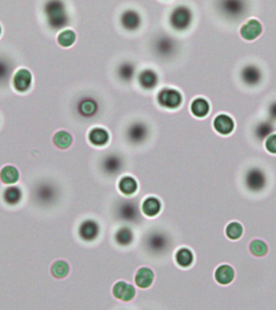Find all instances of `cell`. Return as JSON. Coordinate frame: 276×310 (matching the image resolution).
<instances>
[{"instance_id": "obj_1", "label": "cell", "mask_w": 276, "mask_h": 310, "mask_svg": "<svg viewBox=\"0 0 276 310\" xmlns=\"http://www.w3.org/2000/svg\"><path fill=\"white\" fill-rule=\"evenodd\" d=\"M48 21L53 29H63L69 23V18L63 3L60 1L49 2L45 7Z\"/></svg>"}, {"instance_id": "obj_2", "label": "cell", "mask_w": 276, "mask_h": 310, "mask_svg": "<svg viewBox=\"0 0 276 310\" xmlns=\"http://www.w3.org/2000/svg\"><path fill=\"white\" fill-rule=\"evenodd\" d=\"M193 13L186 6L176 7L170 15V26L177 31H184L189 29L193 21Z\"/></svg>"}, {"instance_id": "obj_3", "label": "cell", "mask_w": 276, "mask_h": 310, "mask_svg": "<svg viewBox=\"0 0 276 310\" xmlns=\"http://www.w3.org/2000/svg\"><path fill=\"white\" fill-rule=\"evenodd\" d=\"M157 100L160 106L173 110L182 104V96L179 91L174 88H166L158 92Z\"/></svg>"}, {"instance_id": "obj_4", "label": "cell", "mask_w": 276, "mask_h": 310, "mask_svg": "<svg viewBox=\"0 0 276 310\" xmlns=\"http://www.w3.org/2000/svg\"><path fill=\"white\" fill-rule=\"evenodd\" d=\"M112 293L117 300L130 302L137 296V287L125 280H119L113 286Z\"/></svg>"}, {"instance_id": "obj_5", "label": "cell", "mask_w": 276, "mask_h": 310, "mask_svg": "<svg viewBox=\"0 0 276 310\" xmlns=\"http://www.w3.org/2000/svg\"><path fill=\"white\" fill-rule=\"evenodd\" d=\"M262 25L257 19H249L241 25L239 35L244 41L252 42L258 38L262 33Z\"/></svg>"}, {"instance_id": "obj_6", "label": "cell", "mask_w": 276, "mask_h": 310, "mask_svg": "<svg viewBox=\"0 0 276 310\" xmlns=\"http://www.w3.org/2000/svg\"><path fill=\"white\" fill-rule=\"evenodd\" d=\"M213 128L221 136H229L235 130V121L226 113H220L213 119Z\"/></svg>"}, {"instance_id": "obj_7", "label": "cell", "mask_w": 276, "mask_h": 310, "mask_svg": "<svg viewBox=\"0 0 276 310\" xmlns=\"http://www.w3.org/2000/svg\"><path fill=\"white\" fill-rule=\"evenodd\" d=\"M139 183L134 176L131 175H124L117 181V188L119 193L125 196L131 197L139 192Z\"/></svg>"}, {"instance_id": "obj_8", "label": "cell", "mask_w": 276, "mask_h": 310, "mask_svg": "<svg viewBox=\"0 0 276 310\" xmlns=\"http://www.w3.org/2000/svg\"><path fill=\"white\" fill-rule=\"evenodd\" d=\"M1 198L5 206L16 208L22 204L24 192L19 186H9L3 191Z\"/></svg>"}, {"instance_id": "obj_9", "label": "cell", "mask_w": 276, "mask_h": 310, "mask_svg": "<svg viewBox=\"0 0 276 310\" xmlns=\"http://www.w3.org/2000/svg\"><path fill=\"white\" fill-rule=\"evenodd\" d=\"M235 270L229 264H221L215 269L213 273L215 281L221 286L229 285L235 279Z\"/></svg>"}, {"instance_id": "obj_10", "label": "cell", "mask_w": 276, "mask_h": 310, "mask_svg": "<svg viewBox=\"0 0 276 310\" xmlns=\"http://www.w3.org/2000/svg\"><path fill=\"white\" fill-rule=\"evenodd\" d=\"M155 279L154 271L149 267H141L136 271L134 285L140 289H148L153 285Z\"/></svg>"}, {"instance_id": "obj_11", "label": "cell", "mask_w": 276, "mask_h": 310, "mask_svg": "<svg viewBox=\"0 0 276 310\" xmlns=\"http://www.w3.org/2000/svg\"><path fill=\"white\" fill-rule=\"evenodd\" d=\"M141 209L144 216L148 218H154L162 212V201L157 196H147L141 202Z\"/></svg>"}, {"instance_id": "obj_12", "label": "cell", "mask_w": 276, "mask_h": 310, "mask_svg": "<svg viewBox=\"0 0 276 310\" xmlns=\"http://www.w3.org/2000/svg\"><path fill=\"white\" fill-rule=\"evenodd\" d=\"M174 261L179 268L189 269L194 264V253L189 247H179L174 252Z\"/></svg>"}, {"instance_id": "obj_13", "label": "cell", "mask_w": 276, "mask_h": 310, "mask_svg": "<svg viewBox=\"0 0 276 310\" xmlns=\"http://www.w3.org/2000/svg\"><path fill=\"white\" fill-rule=\"evenodd\" d=\"M33 82V77L30 71L25 68L20 69L16 72L13 77V86L15 89L20 92L29 90Z\"/></svg>"}, {"instance_id": "obj_14", "label": "cell", "mask_w": 276, "mask_h": 310, "mask_svg": "<svg viewBox=\"0 0 276 310\" xmlns=\"http://www.w3.org/2000/svg\"><path fill=\"white\" fill-rule=\"evenodd\" d=\"M88 141L96 147H104L110 140L109 131L101 127H95L88 133Z\"/></svg>"}, {"instance_id": "obj_15", "label": "cell", "mask_w": 276, "mask_h": 310, "mask_svg": "<svg viewBox=\"0 0 276 310\" xmlns=\"http://www.w3.org/2000/svg\"><path fill=\"white\" fill-rule=\"evenodd\" d=\"M121 24L125 30L130 32L137 30L141 24V16L136 11L128 9L121 15Z\"/></svg>"}, {"instance_id": "obj_16", "label": "cell", "mask_w": 276, "mask_h": 310, "mask_svg": "<svg viewBox=\"0 0 276 310\" xmlns=\"http://www.w3.org/2000/svg\"><path fill=\"white\" fill-rule=\"evenodd\" d=\"M137 81L145 90H152L158 84V75L153 69H145L141 70L137 77Z\"/></svg>"}, {"instance_id": "obj_17", "label": "cell", "mask_w": 276, "mask_h": 310, "mask_svg": "<svg viewBox=\"0 0 276 310\" xmlns=\"http://www.w3.org/2000/svg\"><path fill=\"white\" fill-rule=\"evenodd\" d=\"M148 129L142 123H135L128 130V138L134 144L142 142L147 137Z\"/></svg>"}, {"instance_id": "obj_18", "label": "cell", "mask_w": 276, "mask_h": 310, "mask_svg": "<svg viewBox=\"0 0 276 310\" xmlns=\"http://www.w3.org/2000/svg\"><path fill=\"white\" fill-rule=\"evenodd\" d=\"M70 272V264L64 259H57L52 263L50 274L56 280L66 279Z\"/></svg>"}, {"instance_id": "obj_19", "label": "cell", "mask_w": 276, "mask_h": 310, "mask_svg": "<svg viewBox=\"0 0 276 310\" xmlns=\"http://www.w3.org/2000/svg\"><path fill=\"white\" fill-rule=\"evenodd\" d=\"M191 112L198 118H204L210 112V104L204 97H197L191 104Z\"/></svg>"}, {"instance_id": "obj_20", "label": "cell", "mask_w": 276, "mask_h": 310, "mask_svg": "<svg viewBox=\"0 0 276 310\" xmlns=\"http://www.w3.org/2000/svg\"><path fill=\"white\" fill-rule=\"evenodd\" d=\"M98 108L97 101L90 97L81 100L78 104V112L83 117H91L95 116L98 112Z\"/></svg>"}, {"instance_id": "obj_21", "label": "cell", "mask_w": 276, "mask_h": 310, "mask_svg": "<svg viewBox=\"0 0 276 310\" xmlns=\"http://www.w3.org/2000/svg\"><path fill=\"white\" fill-rule=\"evenodd\" d=\"M20 179V173L17 168L13 166H5L0 172V180L7 185L17 184Z\"/></svg>"}, {"instance_id": "obj_22", "label": "cell", "mask_w": 276, "mask_h": 310, "mask_svg": "<svg viewBox=\"0 0 276 310\" xmlns=\"http://www.w3.org/2000/svg\"><path fill=\"white\" fill-rule=\"evenodd\" d=\"M244 234L243 225L238 221L233 220L226 224L225 228V237L230 241H237L242 238Z\"/></svg>"}, {"instance_id": "obj_23", "label": "cell", "mask_w": 276, "mask_h": 310, "mask_svg": "<svg viewBox=\"0 0 276 310\" xmlns=\"http://www.w3.org/2000/svg\"><path fill=\"white\" fill-rule=\"evenodd\" d=\"M249 251L254 257L262 258L268 253V246L262 239H254L249 244Z\"/></svg>"}, {"instance_id": "obj_24", "label": "cell", "mask_w": 276, "mask_h": 310, "mask_svg": "<svg viewBox=\"0 0 276 310\" xmlns=\"http://www.w3.org/2000/svg\"><path fill=\"white\" fill-rule=\"evenodd\" d=\"M135 73V66L129 61H125L118 67L117 74L122 82L129 83L133 80Z\"/></svg>"}, {"instance_id": "obj_25", "label": "cell", "mask_w": 276, "mask_h": 310, "mask_svg": "<svg viewBox=\"0 0 276 310\" xmlns=\"http://www.w3.org/2000/svg\"><path fill=\"white\" fill-rule=\"evenodd\" d=\"M72 141L73 139H72L71 135L67 133L66 131H58L53 137L54 145L61 149H68L71 145Z\"/></svg>"}, {"instance_id": "obj_26", "label": "cell", "mask_w": 276, "mask_h": 310, "mask_svg": "<svg viewBox=\"0 0 276 310\" xmlns=\"http://www.w3.org/2000/svg\"><path fill=\"white\" fill-rule=\"evenodd\" d=\"M76 40V34L71 29H65L61 31L57 37V41L63 47H70Z\"/></svg>"}, {"instance_id": "obj_27", "label": "cell", "mask_w": 276, "mask_h": 310, "mask_svg": "<svg viewBox=\"0 0 276 310\" xmlns=\"http://www.w3.org/2000/svg\"><path fill=\"white\" fill-rule=\"evenodd\" d=\"M264 149L271 155H276V133H272L264 142Z\"/></svg>"}, {"instance_id": "obj_28", "label": "cell", "mask_w": 276, "mask_h": 310, "mask_svg": "<svg viewBox=\"0 0 276 310\" xmlns=\"http://www.w3.org/2000/svg\"><path fill=\"white\" fill-rule=\"evenodd\" d=\"M174 43L170 38H162L158 41V49L161 53H169L173 50Z\"/></svg>"}, {"instance_id": "obj_29", "label": "cell", "mask_w": 276, "mask_h": 310, "mask_svg": "<svg viewBox=\"0 0 276 310\" xmlns=\"http://www.w3.org/2000/svg\"><path fill=\"white\" fill-rule=\"evenodd\" d=\"M74 240H77L75 239H70L69 243H68L67 247H66V252H65V260L68 263V257H69V252H70V247H71L72 243L74 241ZM67 280L69 281L70 284H71L74 288L76 289L79 290V291H82V292H92V291H87V290L83 289V288H80L79 286L77 285V284L74 283V280H72L71 278H70V275L67 276Z\"/></svg>"}, {"instance_id": "obj_30", "label": "cell", "mask_w": 276, "mask_h": 310, "mask_svg": "<svg viewBox=\"0 0 276 310\" xmlns=\"http://www.w3.org/2000/svg\"><path fill=\"white\" fill-rule=\"evenodd\" d=\"M1 32H2V29H1V26H0V35H1Z\"/></svg>"}]
</instances>
